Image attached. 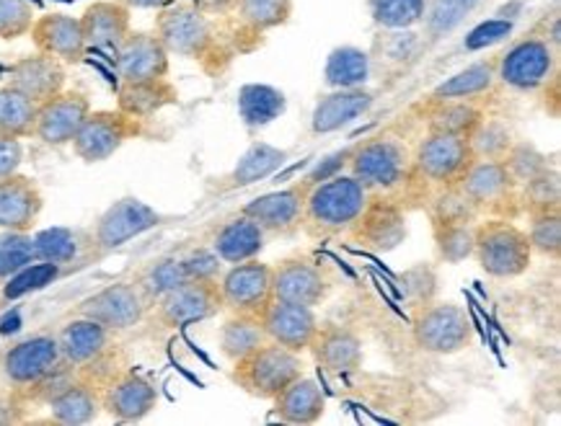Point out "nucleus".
Wrapping results in <instances>:
<instances>
[{
	"mask_svg": "<svg viewBox=\"0 0 561 426\" xmlns=\"http://www.w3.org/2000/svg\"><path fill=\"white\" fill-rule=\"evenodd\" d=\"M373 194L357 182L352 173L316 182L308 192L304 228L313 238H332L355 226Z\"/></svg>",
	"mask_w": 561,
	"mask_h": 426,
	"instance_id": "1",
	"label": "nucleus"
},
{
	"mask_svg": "<svg viewBox=\"0 0 561 426\" xmlns=\"http://www.w3.org/2000/svg\"><path fill=\"white\" fill-rule=\"evenodd\" d=\"M473 256L481 269L494 279H517L534 264L528 233L510 218L477 220Z\"/></svg>",
	"mask_w": 561,
	"mask_h": 426,
	"instance_id": "2",
	"label": "nucleus"
},
{
	"mask_svg": "<svg viewBox=\"0 0 561 426\" xmlns=\"http://www.w3.org/2000/svg\"><path fill=\"white\" fill-rule=\"evenodd\" d=\"M153 34L163 42L169 55L186 57V60H207L218 53L220 34L207 16L192 3H171L158 11Z\"/></svg>",
	"mask_w": 561,
	"mask_h": 426,
	"instance_id": "3",
	"label": "nucleus"
},
{
	"mask_svg": "<svg viewBox=\"0 0 561 426\" xmlns=\"http://www.w3.org/2000/svg\"><path fill=\"white\" fill-rule=\"evenodd\" d=\"M300 375H304L300 354L285 349V346L275 342H264L259 349L247 354L239 362H233L230 380L243 393L254 395L259 401H272Z\"/></svg>",
	"mask_w": 561,
	"mask_h": 426,
	"instance_id": "4",
	"label": "nucleus"
},
{
	"mask_svg": "<svg viewBox=\"0 0 561 426\" xmlns=\"http://www.w3.org/2000/svg\"><path fill=\"white\" fill-rule=\"evenodd\" d=\"M350 173L370 194H388L407 184L412 173V156L399 140L388 135L370 137L350 150Z\"/></svg>",
	"mask_w": 561,
	"mask_h": 426,
	"instance_id": "5",
	"label": "nucleus"
},
{
	"mask_svg": "<svg viewBox=\"0 0 561 426\" xmlns=\"http://www.w3.org/2000/svg\"><path fill=\"white\" fill-rule=\"evenodd\" d=\"M412 342L424 354H458L473 342L469 313L456 302H424L412 321Z\"/></svg>",
	"mask_w": 561,
	"mask_h": 426,
	"instance_id": "6",
	"label": "nucleus"
},
{
	"mask_svg": "<svg viewBox=\"0 0 561 426\" xmlns=\"http://www.w3.org/2000/svg\"><path fill=\"white\" fill-rule=\"evenodd\" d=\"M458 186L477 207L479 218L513 220V215L520 209V186L515 184L502 161H473Z\"/></svg>",
	"mask_w": 561,
	"mask_h": 426,
	"instance_id": "7",
	"label": "nucleus"
},
{
	"mask_svg": "<svg viewBox=\"0 0 561 426\" xmlns=\"http://www.w3.org/2000/svg\"><path fill=\"white\" fill-rule=\"evenodd\" d=\"M153 321L161 329H186L194 323L210 321L220 313L222 295H220V279H190L179 285L176 290L163 295L156 300Z\"/></svg>",
	"mask_w": 561,
	"mask_h": 426,
	"instance_id": "8",
	"label": "nucleus"
},
{
	"mask_svg": "<svg viewBox=\"0 0 561 426\" xmlns=\"http://www.w3.org/2000/svg\"><path fill=\"white\" fill-rule=\"evenodd\" d=\"M142 135V122L127 117L119 110H96L78 129L73 137V153L83 163H104L114 153H119L129 140Z\"/></svg>",
	"mask_w": 561,
	"mask_h": 426,
	"instance_id": "9",
	"label": "nucleus"
},
{
	"mask_svg": "<svg viewBox=\"0 0 561 426\" xmlns=\"http://www.w3.org/2000/svg\"><path fill=\"white\" fill-rule=\"evenodd\" d=\"M163 222V215L138 197H122L99 215L93 222L91 238L99 256H110L112 251L135 241V238L150 233Z\"/></svg>",
	"mask_w": 561,
	"mask_h": 426,
	"instance_id": "10",
	"label": "nucleus"
},
{
	"mask_svg": "<svg viewBox=\"0 0 561 426\" xmlns=\"http://www.w3.org/2000/svg\"><path fill=\"white\" fill-rule=\"evenodd\" d=\"M477 161L469 137L427 133L416 146L412 169L435 186H456L469 165Z\"/></svg>",
	"mask_w": 561,
	"mask_h": 426,
	"instance_id": "11",
	"label": "nucleus"
},
{
	"mask_svg": "<svg viewBox=\"0 0 561 426\" xmlns=\"http://www.w3.org/2000/svg\"><path fill=\"white\" fill-rule=\"evenodd\" d=\"M148 313L150 302L135 281H114V285H106L99 292L89 295L76 308V315L91 318V321H96L99 326L112 331V334L140 326Z\"/></svg>",
	"mask_w": 561,
	"mask_h": 426,
	"instance_id": "12",
	"label": "nucleus"
},
{
	"mask_svg": "<svg viewBox=\"0 0 561 426\" xmlns=\"http://www.w3.org/2000/svg\"><path fill=\"white\" fill-rule=\"evenodd\" d=\"M557 73V47L549 39L523 37L497 60V81L515 91H538Z\"/></svg>",
	"mask_w": 561,
	"mask_h": 426,
	"instance_id": "13",
	"label": "nucleus"
},
{
	"mask_svg": "<svg viewBox=\"0 0 561 426\" xmlns=\"http://www.w3.org/2000/svg\"><path fill=\"white\" fill-rule=\"evenodd\" d=\"M220 295L222 308L230 313L259 315L275 300L272 295V266L249 258V262L230 264L228 272L220 274Z\"/></svg>",
	"mask_w": 561,
	"mask_h": 426,
	"instance_id": "14",
	"label": "nucleus"
},
{
	"mask_svg": "<svg viewBox=\"0 0 561 426\" xmlns=\"http://www.w3.org/2000/svg\"><path fill=\"white\" fill-rule=\"evenodd\" d=\"M332 292V279L319 262L308 256L283 258L272 266V295L293 306L316 308Z\"/></svg>",
	"mask_w": 561,
	"mask_h": 426,
	"instance_id": "15",
	"label": "nucleus"
},
{
	"mask_svg": "<svg viewBox=\"0 0 561 426\" xmlns=\"http://www.w3.org/2000/svg\"><path fill=\"white\" fill-rule=\"evenodd\" d=\"M65 362L60 344L53 334H34L9 346L0 359L3 378L13 388H32Z\"/></svg>",
	"mask_w": 561,
	"mask_h": 426,
	"instance_id": "16",
	"label": "nucleus"
},
{
	"mask_svg": "<svg viewBox=\"0 0 561 426\" xmlns=\"http://www.w3.org/2000/svg\"><path fill=\"white\" fill-rule=\"evenodd\" d=\"M311 182L304 179L300 184L285 186V189L262 194L241 207V212L256 222L267 235H293L304 228L306 199L311 192Z\"/></svg>",
	"mask_w": 561,
	"mask_h": 426,
	"instance_id": "17",
	"label": "nucleus"
},
{
	"mask_svg": "<svg viewBox=\"0 0 561 426\" xmlns=\"http://www.w3.org/2000/svg\"><path fill=\"white\" fill-rule=\"evenodd\" d=\"M114 68L119 83H140L169 78L171 55L153 32H129L114 49Z\"/></svg>",
	"mask_w": 561,
	"mask_h": 426,
	"instance_id": "18",
	"label": "nucleus"
},
{
	"mask_svg": "<svg viewBox=\"0 0 561 426\" xmlns=\"http://www.w3.org/2000/svg\"><path fill=\"white\" fill-rule=\"evenodd\" d=\"M89 114L91 99L83 91L62 89L53 99H47L45 104H39L34 137L49 148L70 146Z\"/></svg>",
	"mask_w": 561,
	"mask_h": 426,
	"instance_id": "19",
	"label": "nucleus"
},
{
	"mask_svg": "<svg viewBox=\"0 0 561 426\" xmlns=\"http://www.w3.org/2000/svg\"><path fill=\"white\" fill-rule=\"evenodd\" d=\"M34 254L37 262L53 264L62 272L83 269L93 262H99L96 249H93L91 230L83 228H68V226H55L45 228L39 233H34Z\"/></svg>",
	"mask_w": 561,
	"mask_h": 426,
	"instance_id": "20",
	"label": "nucleus"
},
{
	"mask_svg": "<svg viewBox=\"0 0 561 426\" xmlns=\"http://www.w3.org/2000/svg\"><path fill=\"white\" fill-rule=\"evenodd\" d=\"M357 243L376 254H388L407 238V215L393 199H383L373 194L368 207L363 209L355 226L350 228Z\"/></svg>",
	"mask_w": 561,
	"mask_h": 426,
	"instance_id": "21",
	"label": "nucleus"
},
{
	"mask_svg": "<svg viewBox=\"0 0 561 426\" xmlns=\"http://www.w3.org/2000/svg\"><path fill=\"white\" fill-rule=\"evenodd\" d=\"M262 326L267 331L270 342L285 346L295 354H304L311 349L321 323L313 308L272 300L270 308L262 313Z\"/></svg>",
	"mask_w": 561,
	"mask_h": 426,
	"instance_id": "22",
	"label": "nucleus"
},
{
	"mask_svg": "<svg viewBox=\"0 0 561 426\" xmlns=\"http://www.w3.org/2000/svg\"><path fill=\"white\" fill-rule=\"evenodd\" d=\"M45 209V194L32 176L11 173L0 179V230L32 233Z\"/></svg>",
	"mask_w": 561,
	"mask_h": 426,
	"instance_id": "23",
	"label": "nucleus"
},
{
	"mask_svg": "<svg viewBox=\"0 0 561 426\" xmlns=\"http://www.w3.org/2000/svg\"><path fill=\"white\" fill-rule=\"evenodd\" d=\"M32 37L37 53H45L49 57H57V60L65 65H78L89 53L85 47V37L81 28V19L68 16V13H45V16H37L32 24Z\"/></svg>",
	"mask_w": 561,
	"mask_h": 426,
	"instance_id": "24",
	"label": "nucleus"
},
{
	"mask_svg": "<svg viewBox=\"0 0 561 426\" xmlns=\"http://www.w3.org/2000/svg\"><path fill=\"white\" fill-rule=\"evenodd\" d=\"M156 406L158 388L135 372H125L110 380L102 395V408L119 424H138L153 414Z\"/></svg>",
	"mask_w": 561,
	"mask_h": 426,
	"instance_id": "25",
	"label": "nucleus"
},
{
	"mask_svg": "<svg viewBox=\"0 0 561 426\" xmlns=\"http://www.w3.org/2000/svg\"><path fill=\"white\" fill-rule=\"evenodd\" d=\"M78 19H81L85 47L102 53H114L133 32V11L122 0H93Z\"/></svg>",
	"mask_w": 561,
	"mask_h": 426,
	"instance_id": "26",
	"label": "nucleus"
},
{
	"mask_svg": "<svg viewBox=\"0 0 561 426\" xmlns=\"http://www.w3.org/2000/svg\"><path fill=\"white\" fill-rule=\"evenodd\" d=\"M68 83V70L65 62L57 57H49L45 53H34L26 57H19L9 68V85L26 93L28 99L45 104L55 93H60Z\"/></svg>",
	"mask_w": 561,
	"mask_h": 426,
	"instance_id": "27",
	"label": "nucleus"
},
{
	"mask_svg": "<svg viewBox=\"0 0 561 426\" xmlns=\"http://www.w3.org/2000/svg\"><path fill=\"white\" fill-rule=\"evenodd\" d=\"M62 359L76 370H89L110 354L112 349V331L99 326L91 318L76 315L73 321L65 323L57 334Z\"/></svg>",
	"mask_w": 561,
	"mask_h": 426,
	"instance_id": "28",
	"label": "nucleus"
},
{
	"mask_svg": "<svg viewBox=\"0 0 561 426\" xmlns=\"http://www.w3.org/2000/svg\"><path fill=\"white\" fill-rule=\"evenodd\" d=\"M376 104V93L368 85L357 89H332V93L319 99L311 114V133L313 135H332L340 133L352 122L368 114Z\"/></svg>",
	"mask_w": 561,
	"mask_h": 426,
	"instance_id": "29",
	"label": "nucleus"
},
{
	"mask_svg": "<svg viewBox=\"0 0 561 426\" xmlns=\"http://www.w3.org/2000/svg\"><path fill=\"white\" fill-rule=\"evenodd\" d=\"M316 362L329 375H352L363 367L365 352L355 331L342 326H319L311 349Z\"/></svg>",
	"mask_w": 561,
	"mask_h": 426,
	"instance_id": "30",
	"label": "nucleus"
},
{
	"mask_svg": "<svg viewBox=\"0 0 561 426\" xmlns=\"http://www.w3.org/2000/svg\"><path fill=\"white\" fill-rule=\"evenodd\" d=\"M264 245H267V233L254 220L239 212L215 230L210 249L222 264H241L249 258H259Z\"/></svg>",
	"mask_w": 561,
	"mask_h": 426,
	"instance_id": "31",
	"label": "nucleus"
},
{
	"mask_svg": "<svg viewBox=\"0 0 561 426\" xmlns=\"http://www.w3.org/2000/svg\"><path fill=\"white\" fill-rule=\"evenodd\" d=\"M275 416L283 424L293 426H308L321 422L327 414V395H323L321 385L306 375L295 378L283 393H277L275 399Z\"/></svg>",
	"mask_w": 561,
	"mask_h": 426,
	"instance_id": "32",
	"label": "nucleus"
},
{
	"mask_svg": "<svg viewBox=\"0 0 561 426\" xmlns=\"http://www.w3.org/2000/svg\"><path fill=\"white\" fill-rule=\"evenodd\" d=\"M179 101L176 85L169 78L158 81H140V83H119L117 85V110L125 112L133 119H153L169 106Z\"/></svg>",
	"mask_w": 561,
	"mask_h": 426,
	"instance_id": "33",
	"label": "nucleus"
},
{
	"mask_svg": "<svg viewBox=\"0 0 561 426\" xmlns=\"http://www.w3.org/2000/svg\"><path fill=\"white\" fill-rule=\"evenodd\" d=\"M47 406L55 424L83 426L96 422L99 411H102V395L91 380H73Z\"/></svg>",
	"mask_w": 561,
	"mask_h": 426,
	"instance_id": "34",
	"label": "nucleus"
},
{
	"mask_svg": "<svg viewBox=\"0 0 561 426\" xmlns=\"http://www.w3.org/2000/svg\"><path fill=\"white\" fill-rule=\"evenodd\" d=\"M494 83H497V60H479L445 78L440 85H435L430 91L427 104H435V101H473L492 91Z\"/></svg>",
	"mask_w": 561,
	"mask_h": 426,
	"instance_id": "35",
	"label": "nucleus"
},
{
	"mask_svg": "<svg viewBox=\"0 0 561 426\" xmlns=\"http://www.w3.org/2000/svg\"><path fill=\"white\" fill-rule=\"evenodd\" d=\"M479 3L481 0H424V16L420 24L424 45L433 47L437 42L448 39L471 19Z\"/></svg>",
	"mask_w": 561,
	"mask_h": 426,
	"instance_id": "36",
	"label": "nucleus"
},
{
	"mask_svg": "<svg viewBox=\"0 0 561 426\" xmlns=\"http://www.w3.org/2000/svg\"><path fill=\"white\" fill-rule=\"evenodd\" d=\"M285 161H287V150L270 146V142H254V146L239 158V163L233 165V171L228 173L222 189L236 192L249 184L262 182V179L272 176V173H275Z\"/></svg>",
	"mask_w": 561,
	"mask_h": 426,
	"instance_id": "37",
	"label": "nucleus"
},
{
	"mask_svg": "<svg viewBox=\"0 0 561 426\" xmlns=\"http://www.w3.org/2000/svg\"><path fill=\"white\" fill-rule=\"evenodd\" d=\"M264 342H270V338L259 315L230 313L228 321L218 331V346L222 357L230 359V362H239V359L259 349Z\"/></svg>",
	"mask_w": 561,
	"mask_h": 426,
	"instance_id": "38",
	"label": "nucleus"
},
{
	"mask_svg": "<svg viewBox=\"0 0 561 426\" xmlns=\"http://www.w3.org/2000/svg\"><path fill=\"white\" fill-rule=\"evenodd\" d=\"M370 81V55L359 47H336L323 65V83L329 89H357Z\"/></svg>",
	"mask_w": 561,
	"mask_h": 426,
	"instance_id": "39",
	"label": "nucleus"
},
{
	"mask_svg": "<svg viewBox=\"0 0 561 426\" xmlns=\"http://www.w3.org/2000/svg\"><path fill=\"white\" fill-rule=\"evenodd\" d=\"M481 119H484V112L473 101H435V104H427V133L469 137Z\"/></svg>",
	"mask_w": 561,
	"mask_h": 426,
	"instance_id": "40",
	"label": "nucleus"
},
{
	"mask_svg": "<svg viewBox=\"0 0 561 426\" xmlns=\"http://www.w3.org/2000/svg\"><path fill=\"white\" fill-rule=\"evenodd\" d=\"M285 112V93L264 83H247L239 91V114L243 125L256 129L275 122Z\"/></svg>",
	"mask_w": 561,
	"mask_h": 426,
	"instance_id": "41",
	"label": "nucleus"
},
{
	"mask_svg": "<svg viewBox=\"0 0 561 426\" xmlns=\"http://www.w3.org/2000/svg\"><path fill=\"white\" fill-rule=\"evenodd\" d=\"M37 112H39V104L28 99L26 93H21L9 83L0 89V129H3V133L19 137V140H28V137H34Z\"/></svg>",
	"mask_w": 561,
	"mask_h": 426,
	"instance_id": "42",
	"label": "nucleus"
},
{
	"mask_svg": "<svg viewBox=\"0 0 561 426\" xmlns=\"http://www.w3.org/2000/svg\"><path fill=\"white\" fill-rule=\"evenodd\" d=\"M133 281L140 287V292L146 295L150 308H153L156 300H161L163 295L176 290L179 285H184V281H190V279H186L182 258L163 256V258H156V262L142 266V269L135 274Z\"/></svg>",
	"mask_w": 561,
	"mask_h": 426,
	"instance_id": "43",
	"label": "nucleus"
},
{
	"mask_svg": "<svg viewBox=\"0 0 561 426\" xmlns=\"http://www.w3.org/2000/svg\"><path fill=\"white\" fill-rule=\"evenodd\" d=\"M293 0H239V5H236L239 24L259 37L285 26L293 19Z\"/></svg>",
	"mask_w": 561,
	"mask_h": 426,
	"instance_id": "44",
	"label": "nucleus"
},
{
	"mask_svg": "<svg viewBox=\"0 0 561 426\" xmlns=\"http://www.w3.org/2000/svg\"><path fill=\"white\" fill-rule=\"evenodd\" d=\"M368 11L383 32H412L422 24L424 0H368Z\"/></svg>",
	"mask_w": 561,
	"mask_h": 426,
	"instance_id": "45",
	"label": "nucleus"
},
{
	"mask_svg": "<svg viewBox=\"0 0 561 426\" xmlns=\"http://www.w3.org/2000/svg\"><path fill=\"white\" fill-rule=\"evenodd\" d=\"M435 251L445 264H463L473 256V238L477 222H460V226H433Z\"/></svg>",
	"mask_w": 561,
	"mask_h": 426,
	"instance_id": "46",
	"label": "nucleus"
},
{
	"mask_svg": "<svg viewBox=\"0 0 561 426\" xmlns=\"http://www.w3.org/2000/svg\"><path fill=\"white\" fill-rule=\"evenodd\" d=\"M34 262H37V254H34L32 233L0 230V281L16 277L19 272H24Z\"/></svg>",
	"mask_w": 561,
	"mask_h": 426,
	"instance_id": "47",
	"label": "nucleus"
},
{
	"mask_svg": "<svg viewBox=\"0 0 561 426\" xmlns=\"http://www.w3.org/2000/svg\"><path fill=\"white\" fill-rule=\"evenodd\" d=\"M440 194L430 202V220L433 226H460V222H477L479 212L460 186H440Z\"/></svg>",
	"mask_w": 561,
	"mask_h": 426,
	"instance_id": "48",
	"label": "nucleus"
},
{
	"mask_svg": "<svg viewBox=\"0 0 561 426\" xmlns=\"http://www.w3.org/2000/svg\"><path fill=\"white\" fill-rule=\"evenodd\" d=\"M528 233L534 254L559 262L561 256V209H546V212L530 215Z\"/></svg>",
	"mask_w": 561,
	"mask_h": 426,
	"instance_id": "49",
	"label": "nucleus"
},
{
	"mask_svg": "<svg viewBox=\"0 0 561 426\" xmlns=\"http://www.w3.org/2000/svg\"><path fill=\"white\" fill-rule=\"evenodd\" d=\"M469 142L477 161H502L515 140L502 122L484 117L479 122V127L469 135Z\"/></svg>",
	"mask_w": 561,
	"mask_h": 426,
	"instance_id": "50",
	"label": "nucleus"
},
{
	"mask_svg": "<svg viewBox=\"0 0 561 426\" xmlns=\"http://www.w3.org/2000/svg\"><path fill=\"white\" fill-rule=\"evenodd\" d=\"M520 209L523 212H546V209H561V184L559 173L546 169L534 182L520 186Z\"/></svg>",
	"mask_w": 561,
	"mask_h": 426,
	"instance_id": "51",
	"label": "nucleus"
},
{
	"mask_svg": "<svg viewBox=\"0 0 561 426\" xmlns=\"http://www.w3.org/2000/svg\"><path fill=\"white\" fill-rule=\"evenodd\" d=\"M502 163H505V169L510 171V176L515 179L517 186L534 182L538 173L549 169V161H546L534 146H525V142H513V148L507 150Z\"/></svg>",
	"mask_w": 561,
	"mask_h": 426,
	"instance_id": "52",
	"label": "nucleus"
},
{
	"mask_svg": "<svg viewBox=\"0 0 561 426\" xmlns=\"http://www.w3.org/2000/svg\"><path fill=\"white\" fill-rule=\"evenodd\" d=\"M34 5L28 0H0V42H16L32 32Z\"/></svg>",
	"mask_w": 561,
	"mask_h": 426,
	"instance_id": "53",
	"label": "nucleus"
},
{
	"mask_svg": "<svg viewBox=\"0 0 561 426\" xmlns=\"http://www.w3.org/2000/svg\"><path fill=\"white\" fill-rule=\"evenodd\" d=\"M179 258H182L186 279H220L222 262L213 249H194Z\"/></svg>",
	"mask_w": 561,
	"mask_h": 426,
	"instance_id": "54",
	"label": "nucleus"
},
{
	"mask_svg": "<svg viewBox=\"0 0 561 426\" xmlns=\"http://www.w3.org/2000/svg\"><path fill=\"white\" fill-rule=\"evenodd\" d=\"M21 163H24V146H21V140L0 129V179L16 173Z\"/></svg>",
	"mask_w": 561,
	"mask_h": 426,
	"instance_id": "55",
	"label": "nucleus"
},
{
	"mask_svg": "<svg viewBox=\"0 0 561 426\" xmlns=\"http://www.w3.org/2000/svg\"><path fill=\"white\" fill-rule=\"evenodd\" d=\"M190 3L197 5L207 16H226V13L236 11L239 0H190Z\"/></svg>",
	"mask_w": 561,
	"mask_h": 426,
	"instance_id": "56",
	"label": "nucleus"
},
{
	"mask_svg": "<svg viewBox=\"0 0 561 426\" xmlns=\"http://www.w3.org/2000/svg\"><path fill=\"white\" fill-rule=\"evenodd\" d=\"M122 3H125L129 11H161L167 9V5L176 3V0H122Z\"/></svg>",
	"mask_w": 561,
	"mask_h": 426,
	"instance_id": "57",
	"label": "nucleus"
}]
</instances>
